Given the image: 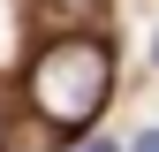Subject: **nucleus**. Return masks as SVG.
Returning a JSON list of instances; mask_svg holds the SVG:
<instances>
[{
  "instance_id": "5",
  "label": "nucleus",
  "mask_w": 159,
  "mask_h": 152,
  "mask_svg": "<svg viewBox=\"0 0 159 152\" xmlns=\"http://www.w3.org/2000/svg\"><path fill=\"white\" fill-rule=\"evenodd\" d=\"M84 152H114V145H84Z\"/></svg>"
},
{
  "instance_id": "2",
  "label": "nucleus",
  "mask_w": 159,
  "mask_h": 152,
  "mask_svg": "<svg viewBox=\"0 0 159 152\" xmlns=\"http://www.w3.org/2000/svg\"><path fill=\"white\" fill-rule=\"evenodd\" d=\"M38 15H46V23H91L98 0H38Z\"/></svg>"
},
{
  "instance_id": "1",
  "label": "nucleus",
  "mask_w": 159,
  "mask_h": 152,
  "mask_svg": "<svg viewBox=\"0 0 159 152\" xmlns=\"http://www.w3.org/2000/svg\"><path fill=\"white\" fill-rule=\"evenodd\" d=\"M23 91H30V114H38L61 145L91 137V122H98L106 99H114V46H106V38H84V31L53 38V46L30 61V84H23Z\"/></svg>"
},
{
  "instance_id": "3",
  "label": "nucleus",
  "mask_w": 159,
  "mask_h": 152,
  "mask_svg": "<svg viewBox=\"0 0 159 152\" xmlns=\"http://www.w3.org/2000/svg\"><path fill=\"white\" fill-rule=\"evenodd\" d=\"M136 152H159V129H144V137H136Z\"/></svg>"
},
{
  "instance_id": "6",
  "label": "nucleus",
  "mask_w": 159,
  "mask_h": 152,
  "mask_svg": "<svg viewBox=\"0 0 159 152\" xmlns=\"http://www.w3.org/2000/svg\"><path fill=\"white\" fill-rule=\"evenodd\" d=\"M152 61H159V38H152Z\"/></svg>"
},
{
  "instance_id": "4",
  "label": "nucleus",
  "mask_w": 159,
  "mask_h": 152,
  "mask_svg": "<svg viewBox=\"0 0 159 152\" xmlns=\"http://www.w3.org/2000/svg\"><path fill=\"white\" fill-rule=\"evenodd\" d=\"M0 129H8V99H0Z\"/></svg>"
}]
</instances>
